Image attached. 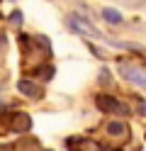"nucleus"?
Instances as JSON below:
<instances>
[{"label": "nucleus", "mask_w": 146, "mask_h": 151, "mask_svg": "<svg viewBox=\"0 0 146 151\" xmlns=\"http://www.w3.org/2000/svg\"><path fill=\"white\" fill-rule=\"evenodd\" d=\"M10 129L15 134H29L32 132V117L27 112L17 110V112H10Z\"/></svg>", "instance_id": "obj_7"}, {"label": "nucleus", "mask_w": 146, "mask_h": 151, "mask_svg": "<svg viewBox=\"0 0 146 151\" xmlns=\"http://www.w3.org/2000/svg\"><path fill=\"white\" fill-rule=\"evenodd\" d=\"M17 93L27 100H42L44 98V88L42 83L34 81V78H19L17 81Z\"/></svg>", "instance_id": "obj_3"}, {"label": "nucleus", "mask_w": 146, "mask_h": 151, "mask_svg": "<svg viewBox=\"0 0 146 151\" xmlns=\"http://www.w3.org/2000/svg\"><path fill=\"white\" fill-rule=\"evenodd\" d=\"M105 134L110 137L112 141H119V144H127L132 139V127L127 124L122 117H112L110 122L105 124Z\"/></svg>", "instance_id": "obj_2"}, {"label": "nucleus", "mask_w": 146, "mask_h": 151, "mask_svg": "<svg viewBox=\"0 0 146 151\" xmlns=\"http://www.w3.org/2000/svg\"><path fill=\"white\" fill-rule=\"evenodd\" d=\"M66 24L71 27V32H76V34H83V37H102L90 22L83 20V17H78V15H68L66 17Z\"/></svg>", "instance_id": "obj_6"}, {"label": "nucleus", "mask_w": 146, "mask_h": 151, "mask_svg": "<svg viewBox=\"0 0 146 151\" xmlns=\"http://www.w3.org/2000/svg\"><path fill=\"white\" fill-rule=\"evenodd\" d=\"M54 73H56V66L49 61H42L34 66V81H39V83H49L54 78Z\"/></svg>", "instance_id": "obj_8"}, {"label": "nucleus", "mask_w": 146, "mask_h": 151, "mask_svg": "<svg viewBox=\"0 0 146 151\" xmlns=\"http://www.w3.org/2000/svg\"><path fill=\"white\" fill-rule=\"evenodd\" d=\"M102 20L105 22H110V24H122V12L119 10H114V7H102Z\"/></svg>", "instance_id": "obj_9"}, {"label": "nucleus", "mask_w": 146, "mask_h": 151, "mask_svg": "<svg viewBox=\"0 0 146 151\" xmlns=\"http://www.w3.org/2000/svg\"><path fill=\"white\" fill-rule=\"evenodd\" d=\"M112 78H110V71H107V68H102L100 71V83H110Z\"/></svg>", "instance_id": "obj_12"}, {"label": "nucleus", "mask_w": 146, "mask_h": 151, "mask_svg": "<svg viewBox=\"0 0 146 151\" xmlns=\"http://www.w3.org/2000/svg\"><path fill=\"white\" fill-rule=\"evenodd\" d=\"M10 22H12V24H22V12H19V10H12V12H10Z\"/></svg>", "instance_id": "obj_11"}, {"label": "nucleus", "mask_w": 146, "mask_h": 151, "mask_svg": "<svg viewBox=\"0 0 146 151\" xmlns=\"http://www.w3.org/2000/svg\"><path fill=\"white\" fill-rule=\"evenodd\" d=\"M119 73H122V78H127L129 83H134V86H139V88L146 90V68L134 66V63H122Z\"/></svg>", "instance_id": "obj_5"}, {"label": "nucleus", "mask_w": 146, "mask_h": 151, "mask_svg": "<svg viewBox=\"0 0 146 151\" xmlns=\"http://www.w3.org/2000/svg\"><path fill=\"white\" fill-rule=\"evenodd\" d=\"M95 105H97V110H100V112H107V115L122 117V119L132 112L129 105H124L122 100H117L114 95H110V93H97V95H95Z\"/></svg>", "instance_id": "obj_1"}, {"label": "nucleus", "mask_w": 146, "mask_h": 151, "mask_svg": "<svg viewBox=\"0 0 146 151\" xmlns=\"http://www.w3.org/2000/svg\"><path fill=\"white\" fill-rule=\"evenodd\" d=\"M66 151H105V146L95 139H88V137H68Z\"/></svg>", "instance_id": "obj_4"}, {"label": "nucleus", "mask_w": 146, "mask_h": 151, "mask_svg": "<svg viewBox=\"0 0 146 151\" xmlns=\"http://www.w3.org/2000/svg\"><path fill=\"white\" fill-rule=\"evenodd\" d=\"M0 151H12V146L10 144H0Z\"/></svg>", "instance_id": "obj_13"}, {"label": "nucleus", "mask_w": 146, "mask_h": 151, "mask_svg": "<svg viewBox=\"0 0 146 151\" xmlns=\"http://www.w3.org/2000/svg\"><path fill=\"white\" fill-rule=\"evenodd\" d=\"M132 105H134V112L136 115H141V117H146V98H141V95H132Z\"/></svg>", "instance_id": "obj_10"}]
</instances>
